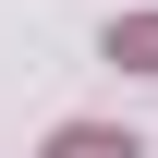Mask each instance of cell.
<instances>
[{
  "label": "cell",
  "mask_w": 158,
  "mask_h": 158,
  "mask_svg": "<svg viewBox=\"0 0 158 158\" xmlns=\"http://www.w3.org/2000/svg\"><path fill=\"white\" fill-rule=\"evenodd\" d=\"M49 158H146V146H134V134H110V122H61Z\"/></svg>",
  "instance_id": "1"
},
{
  "label": "cell",
  "mask_w": 158,
  "mask_h": 158,
  "mask_svg": "<svg viewBox=\"0 0 158 158\" xmlns=\"http://www.w3.org/2000/svg\"><path fill=\"white\" fill-rule=\"evenodd\" d=\"M110 61H134V73H158V12H122V24H110Z\"/></svg>",
  "instance_id": "2"
}]
</instances>
